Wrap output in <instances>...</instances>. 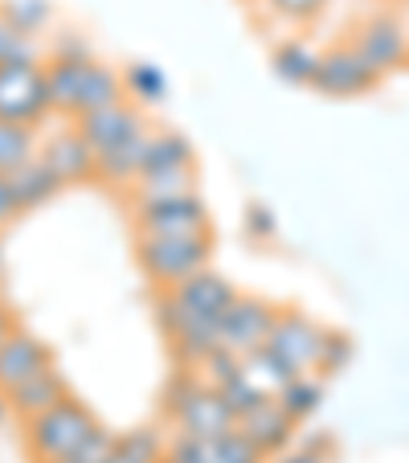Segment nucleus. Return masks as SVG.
<instances>
[{"instance_id":"nucleus-1","label":"nucleus","mask_w":409,"mask_h":463,"mask_svg":"<svg viewBox=\"0 0 409 463\" xmlns=\"http://www.w3.org/2000/svg\"><path fill=\"white\" fill-rule=\"evenodd\" d=\"M237 299V288L218 275L213 267H205L200 275L184 279L181 288L160 291L156 299V320L164 328V336L172 341L176 357L189 369H197L200 361L218 349V328L226 307Z\"/></svg>"},{"instance_id":"nucleus-2","label":"nucleus","mask_w":409,"mask_h":463,"mask_svg":"<svg viewBox=\"0 0 409 463\" xmlns=\"http://www.w3.org/2000/svg\"><path fill=\"white\" fill-rule=\"evenodd\" d=\"M164 411L172 419L176 435H197V439H218L237 430V411L226 402V393L218 385H209L197 369L184 365L172 377L164 393Z\"/></svg>"},{"instance_id":"nucleus-3","label":"nucleus","mask_w":409,"mask_h":463,"mask_svg":"<svg viewBox=\"0 0 409 463\" xmlns=\"http://www.w3.org/2000/svg\"><path fill=\"white\" fill-rule=\"evenodd\" d=\"M95 427H103V422H98L74 393H66V398H61L58 406H50L45 414L25 419V447H29V455H33V463H61Z\"/></svg>"},{"instance_id":"nucleus-4","label":"nucleus","mask_w":409,"mask_h":463,"mask_svg":"<svg viewBox=\"0 0 409 463\" xmlns=\"http://www.w3.org/2000/svg\"><path fill=\"white\" fill-rule=\"evenodd\" d=\"M140 267L156 291H172L184 279L200 275L213 262V234H197V238H140L135 242Z\"/></svg>"},{"instance_id":"nucleus-5","label":"nucleus","mask_w":409,"mask_h":463,"mask_svg":"<svg viewBox=\"0 0 409 463\" xmlns=\"http://www.w3.org/2000/svg\"><path fill=\"white\" fill-rule=\"evenodd\" d=\"M135 234L140 238H197L213 234L209 205L200 193H181V197H152V202H131Z\"/></svg>"},{"instance_id":"nucleus-6","label":"nucleus","mask_w":409,"mask_h":463,"mask_svg":"<svg viewBox=\"0 0 409 463\" xmlns=\"http://www.w3.org/2000/svg\"><path fill=\"white\" fill-rule=\"evenodd\" d=\"M331 328L311 320L299 307H279V320L266 336V349L291 369V373H320L323 345H328Z\"/></svg>"},{"instance_id":"nucleus-7","label":"nucleus","mask_w":409,"mask_h":463,"mask_svg":"<svg viewBox=\"0 0 409 463\" xmlns=\"http://www.w3.org/2000/svg\"><path fill=\"white\" fill-rule=\"evenodd\" d=\"M45 115H50V87H45L42 61L0 66V119L37 128Z\"/></svg>"},{"instance_id":"nucleus-8","label":"nucleus","mask_w":409,"mask_h":463,"mask_svg":"<svg viewBox=\"0 0 409 463\" xmlns=\"http://www.w3.org/2000/svg\"><path fill=\"white\" fill-rule=\"evenodd\" d=\"M274 320H279V307L266 304V299L258 296H242L237 291V299L226 307V316H221V328H218V345L229 353H237V357H246V353L262 349L270 336V328H274Z\"/></svg>"},{"instance_id":"nucleus-9","label":"nucleus","mask_w":409,"mask_h":463,"mask_svg":"<svg viewBox=\"0 0 409 463\" xmlns=\"http://www.w3.org/2000/svg\"><path fill=\"white\" fill-rule=\"evenodd\" d=\"M357 53L373 66L376 74H397L409 66V25L393 13H373L365 25L357 29Z\"/></svg>"},{"instance_id":"nucleus-10","label":"nucleus","mask_w":409,"mask_h":463,"mask_svg":"<svg viewBox=\"0 0 409 463\" xmlns=\"http://www.w3.org/2000/svg\"><path fill=\"white\" fill-rule=\"evenodd\" d=\"M311 87L328 99H360L381 87V74L360 58L357 45H331V50H323Z\"/></svg>"},{"instance_id":"nucleus-11","label":"nucleus","mask_w":409,"mask_h":463,"mask_svg":"<svg viewBox=\"0 0 409 463\" xmlns=\"http://www.w3.org/2000/svg\"><path fill=\"white\" fill-rule=\"evenodd\" d=\"M168 459L172 463H266V455L242 430H229V435H218V439L172 435L168 439Z\"/></svg>"},{"instance_id":"nucleus-12","label":"nucleus","mask_w":409,"mask_h":463,"mask_svg":"<svg viewBox=\"0 0 409 463\" xmlns=\"http://www.w3.org/2000/svg\"><path fill=\"white\" fill-rule=\"evenodd\" d=\"M74 128L87 136V144L95 152H107V148H115V144L148 131V115H144V107L131 103V99H119V103H111V107H98V111H90V115H79Z\"/></svg>"},{"instance_id":"nucleus-13","label":"nucleus","mask_w":409,"mask_h":463,"mask_svg":"<svg viewBox=\"0 0 409 463\" xmlns=\"http://www.w3.org/2000/svg\"><path fill=\"white\" fill-rule=\"evenodd\" d=\"M37 156L45 160V165L58 173L61 184H82V181H95V165H98V152L87 144V136H82L79 128H61L53 131L50 140L37 148Z\"/></svg>"},{"instance_id":"nucleus-14","label":"nucleus","mask_w":409,"mask_h":463,"mask_svg":"<svg viewBox=\"0 0 409 463\" xmlns=\"http://www.w3.org/2000/svg\"><path fill=\"white\" fill-rule=\"evenodd\" d=\"M295 427H299V422L283 411L279 398H266V402L250 406V411L237 419V430H242V435L250 439L262 455H266V459H274V455L287 451L291 439H295Z\"/></svg>"},{"instance_id":"nucleus-15","label":"nucleus","mask_w":409,"mask_h":463,"mask_svg":"<svg viewBox=\"0 0 409 463\" xmlns=\"http://www.w3.org/2000/svg\"><path fill=\"white\" fill-rule=\"evenodd\" d=\"M53 365V353L42 336H33L29 328H17L9 341L0 345V390L9 393L17 390L21 382H29L33 373Z\"/></svg>"},{"instance_id":"nucleus-16","label":"nucleus","mask_w":409,"mask_h":463,"mask_svg":"<svg viewBox=\"0 0 409 463\" xmlns=\"http://www.w3.org/2000/svg\"><path fill=\"white\" fill-rule=\"evenodd\" d=\"M66 393H70L66 377L50 365V369H42V373H33L29 382H21L17 390H9L5 398H9V411L17 414V419H37V414H45L50 406H58Z\"/></svg>"},{"instance_id":"nucleus-17","label":"nucleus","mask_w":409,"mask_h":463,"mask_svg":"<svg viewBox=\"0 0 409 463\" xmlns=\"http://www.w3.org/2000/svg\"><path fill=\"white\" fill-rule=\"evenodd\" d=\"M119 99H127V90H123V74L111 71V66H103L98 58H90L87 66H82V82H79V99H74L70 119L98 111V107H111V103H119Z\"/></svg>"},{"instance_id":"nucleus-18","label":"nucleus","mask_w":409,"mask_h":463,"mask_svg":"<svg viewBox=\"0 0 409 463\" xmlns=\"http://www.w3.org/2000/svg\"><path fill=\"white\" fill-rule=\"evenodd\" d=\"M320 58H323V50H315L307 37H287V42H279L274 53H270V71L279 74L287 87H311L315 71H320Z\"/></svg>"},{"instance_id":"nucleus-19","label":"nucleus","mask_w":409,"mask_h":463,"mask_svg":"<svg viewBox=\"0 0 409 463\" xmlns=\"http://www.w3.org/2000/svg\"><path fill=\"white\" fill-rule=\"evenodd\" d=\"M189 165H197V152H192V144L184 140L181 131H172V128H148L140 176L164 173V168H189Z\"/></svg>"},{"instance_id":"nucleus-20","label":"nucleus","mask_w":409,"mask_h":463,"mask_svg":"<svg viewBox=\"0 0 409 463\" xmlns=\"http://www.w3.org/2000/svg\"><path fill=\"white\" fill-rule=\"evenodd\" d=\"M9 184H13V197H17L21 213H25V210H42L45 202H53V197L66 189V184L58 181V173H53L42 156H33L29 165H21L17 173H9Z\"/></svg>"},{"instance_id":"nucleus-21","label":"nucleus","mask_w":409,"mask_h":463,"mask_svg":"<svg viewBox=\"0 0 409 463\" xmlns=\"http://www.w3.org/2000/svg\"><path fill=\"white\" fill-rule=\"evenodd\" d=\"M144 140H148V131L140 136H131V140L115 144V148L98 152V165H95V176L111 189H131V184L140 181V165H144Z\"/></svg>"},{"instance_id":"nucleus-22","label":"nucleus","mask_w":409,"mask_h":463,"mask_svg":"<svg viewBox=\"0 0 409 463\" xmlns=\"http://www.w3.org/2000/svg\"><path fill=\"white\" fill-rule=\"evenodd\" d=\"M123 90H127V99L135 107H160L168 99V79H164V71H160L156 61H127L123 66Z\"/></svg>"},{"instance_id":"nucleus-23","label":"nucleus","mask_w":409,"mask_h":463,"mask_svg":"<svg viewBox=\"0 0 409 463\" xmlns=\"http://www.w3.org/2000/svg\"><path fill=\"white\" fill-rule=\"evenodd\" d=\"M242 377L262 393V398H279L283 385H287L295 373H291V369L283 365V361L274 357L266 345H262V349H254V353H246V357H242Z\"/></svg>"},{"instance_id":"nucleus-24","label":"nucleus","mask_w":409,"mask_h":463,"mask_svg":"<svg viewBox=\"0 0 409 463\" xmlns=\"http://www.w3.org/2000/svg\"><path fill=\"white\" fill-rule=\"evenodd\" d=\"M323 390H328V377H320V373H295L287 385H283L279 406L295 422H307L323 406Z\"/></svg>"},{"instance_id":"nucleus-25","label":"nucleus","mask_w":409,"mask_h":463,"mask_svg":"<svg viewBox=\"0 0 409 463\" xmlns=\"http://www.w3.org/2000/svg\"><path fill=\"white\" fill-rule=\"evenodd\" d=\"M37 148H42V140H37V131L29 123L0 119V176H9L21 165H29L37 156Z\"/></svg>"},{"instance_id":"nucleus-26","label":"nucleus","mask_w":409,"mask_h":463,"mask_svg":"<svg viewBox=\"0 0 409 463\" xmlns=\"http://www.w3.org/2000/svg\"><path fill=\"white\" fill-rule=\"evenodd\" d=\"M181 193H197V165L189 168H164V173L140 176L131 184V202H152V197H181Z\"/></svg>"},{"instance_id":"nucleus-27","label":"nucleus","mask_w":409,"mask_h":463,"mask_svg":"<svg viewBox=\"0 0 409 463\" xmlns=\"http://www.w3.org/2000/svg\"><path fill=\"white\" fill-rule=\"evenodd\" d=\"M0 17L13 29H21V33L37 37L53 21V5L50 0H0Z\"/></svg>"},{"instance_id":"nucleus-28","label":"nucleus","mask_w":409,"mask_h":463,"mask_svg":"<svg viewBox=\"0 0 409 463\" xmlns=\"http://www.w3.org/2000/svg\"><path fill=\"white\" fill-rule=\"evenodd\" d=\"M328 5L331 0H262V13H266L270 21H279V25H307V21H315Z\"/></svg>"},{"instance_id":"nucleus-29","label":"nucleus","mask_w":409,"mask_h":463,"mask_svg":"<svg viewBox=\"0 0 409 463\" xmlns=\"http://www.w3.org/2000/svg\"><path fill=\"white\" fill-rule=\"evenodd\" d=\"M119 451H127L131 459H140V463H160L168 455V439L156 435L152 427H140V430L119 435Z\"/></svg>"},{"instance_id":"nucleus-30","label":"nucleus","mask_w":409,"mask_h":463,"mask_svg":"<svg viewBox=\"0 0 409 463\" xmlns=\"http://www.w3.org/2000/svg\"><path fill=\"white\" fill-rule=\"evenodd\" d=\"M13 61H42V50H37V37L21 33L0 17V66H13Z\"/></svg>"},{"instance_id":"nucleus-31","label":"nucleus","mask_w":409,"mask_h":463,"mask_svg":"<svg viewBox=\"0 0 409 463\" xmlns=\"http://www.w3.org/2000/svg\"><path fill=\"white\" fill-rule=\"evenodd\" d=\"M115 443H119V435H111L107 427H95L79 447H74L70 455H66V459H61V463H103L107 455L115 451Z\"/></svg>"},{"instance_id":"nucleus-32","label":"nucleus","mask_w":409,"mask_h":463,"mask_svg":"<svg viewBox=\"0 0 409 463\" xmlns=\"http://www.w3.org/2000/svg\"><path fill=\"white\" fill-rule=\"evenodd\" d=\"M50 58H61V61H90L95 53H90V42L79 33V29H61V33H53V42H50Z\"/></svg>"},{"instance_id":"nucleus-33","label":"nucleus","mask_w":409,"mask_h":463,"mask_svg":"<svg viewBox=\"0 0 409 463\" xmlns=\"http://www.w3.org/2000/svg\"><path fill=\"white\" fill-rule=\"evenodd\" d=\"M352 361V341L344 333H336L331 328V336H328V345H323V361H320V377H336L339 369Z\"/></svg>"},{"instance_id":"nucleus-34","label":"nucleus","mask_w":409,"mask_h":463,"mask_svg":"<svg viewBox=\"0 0 409 463\" xmlns=\"http://www.w3.org/2000/svg\"><path fill=\"white\" fill-rule=\"evenodd\" d=\"M331 459V439L328 435H320V439H307L303 447H295V451H283V455H274L270 463H328Z\"/></svg>"},{"instance_id":"nucleus-35","label":"nucleus","mask_w":409,"mask_h":463,"mask_svg":"<svg viewBox=\"0 0 409 463\" xmlns=\"http://www.w3.org/2000/svg\"><path fill=\"white\" fill-rule=\"evenodd\" d=\"M246 230H250L258 242H266V238H274V218H270L266 205H246Z\"/></svg>"},{"instance_id":"nucleus-36","label":"nucleus","mask_w":409,"mask_h":463,"mask_svg":"<svg viewBox=\"0 0 409 463\" xmlns=\"http://www.w3.org/2000/svg\"><path fill=\"white\" fill-rule=\"evenodd\" d=\"M17 213H21V205H17V197H13L9 176H0V226H9Z\"/></svg>"},{"instance_id":"nucleus-37","label":"nucleus","mask_w":409,"mask_h":463,"mask_svg":"<svg viewBox=\"0 0 409 463\" xmlns=\"http://www.w3.org/2000/svg\"><path fill=\"white\" fill-rule=\"evenodd\" d=\"M17 328H21V324H17V316H13V312H9V307L0 304V345L9 341V336H13V333H17Z\"/></svg>"},{"instance_id":"nucleus-38","label":"nucleus","mask_w":409,"mask_h":463,"mask_svg":"<svg viewBox=\"0 0 409 463\" xmlns=\"http://www.w3.org/2000/svg\"><path fill=\"white\" fill-rule=\"evenodd\" d=\"M103 463H140V459H131V455H127V451H119V443H115V451L107 455Z\"/></svg>"},{"instance_id":"nucleus-39","label":"nucleus","mask_w":409,"mask_h":463,"mask_svg":"<svg viewBox=\"0 0 409 463\" xmlns=\"http://www.w3.org/2000/svg\"><path fill=\"white\" fill-rule=\"evenodd\" d=\"M9 414H13V411H9V398H5V390H0V422L9 419Z\"/></svg>"},{"instance_id":"nucleus-40","label":"nucleus","mask_w":409,"mask_h":463,"mask_svg":"<svg viewBox=\"0 0 409 463\" xmlns=\"http://www.w3.org/2000/svg\"><path fill=\"white\" fill-rule=\"evenodd\" d=\"M0 271H5V254H0Z\"/></svg>"},{"instance_id":"nucleus-41","label":"nucleus","mask_w":409,"mask_h":463,"mask_svg":"<svg viewBox=\"0 0 409 463\" xmlns=\"http://www.w3.org/2000/svg\"><path fill=\"white\" fill-rule=\"evenodd\" d=\"M160 463H172V459H168V455H164V459H160Z\"/></svg>"}]
</instances>
